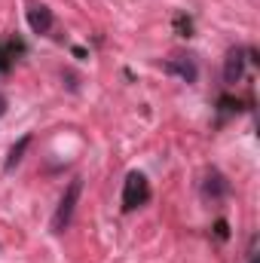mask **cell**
Instances as JSON below:
<instances>
[{
	"label": "cell",
	"instance_id": "cell-1",
	"mask_svg": "<svg viewBox=\"0 0 260 263\" xmlns=\"http://www.w3.org/2000/svg\"><path fill=\"white\" fill-rule=\"evenodd\" d=\"M80 193H83V178H73L67 184V190H65V196H62V202H59V208H55V214H52V233L55 236L67 230V223L73 217V208L80 202Z\"/></svg>",
	"mask_w": 260,
	"mask_h": 263
},
{
	"label": "cell",
	"instance_id": "cell-2",
	"mask_svg": "<svg viewBox=\"0 0 260 263\" xmlns=\"http://www.w3.org/2000/svg\"><path fill=\"white\" fill-rule=\"evenodd\" d=\"M147 199H150V184H147V178H144L141 172H132L129 178H126V184H123V208H126V211H135V208H141Z\"/></svg>",
	"mask_w": 260,
	"mask_h": 263
},
{
	"label": "cell",
	"instance_id": "cell-3",
	"mask_svg": "<svg viewBox=\"0 0 260 263\" xmlns=\"http://www.w3.org/2000/svg\"><path fill=\"white\" fill-rule=\"evenodd\" d=\"M28 25L34 34H46L52 28V9L46 3H28Z\"/></svg>",
	"mask_w": 260,
	"mask_h": 263
},
{
	"label": "cell",
	"instance_id": "cell-4",
	"mask_svg": "<svg viewBox=\"0 0 260 263\" xmlns=\"http://www.w3.org/2000/svg\"><path fill=\"white\" fill-rule=\"evenodd\" d=\"M28 147H31V135H22V138H18V144H12V147H9L6 162H3V172H6V175H9L22 159H25V150H28Z\"/></svg>",
	"mask_w": 260,
	"mask_h": 263
},
{
	"label": "cell",
	"instance_id": "cell-5",
	"mask_svg": "<svg viewBox=\"0 0 260 263\" xmlns=\"http://www.w3.org/2000/svg\"><path fill=\"white\" fill-rule=\"evenodd\" d=\"M165 70H169V73H178L184 83H196V65L187 62V59H181V62H165Z\"/></svg>",
	"mask_w": 260,
	"mask_h": 263
},
{
	"label": "cell",
	"instance_id": "cell-6",
	"mask_svg": "<svg viewBox=\"0 0 260 263\" xmlns=\"http://www.w3.org/2000/svg\"><path fill=\"white\" fill-rule=\"evenodd\" d=\"M242 77V49H233L227 55V83H236Z\"/></svg>",
	"mask_w": 260,
	"mask_h": 263
},
{
	"label": "cell",
	"instance_id": "cell-7",
	"mask_svg": "<svg viewBox=\"0 0 260 263\" xmlns=\"http://www.w3.org/2000/svg\"><path fill=\"white\" fill-rule=\"evenodd\" d=\"M3 110H6V101H3V95H0V117H3Z\"/></svg>",
	"mask_w": 260,
	"mask_h": 263
},
{
	"label": "cell",
	"instance_id": "cell-8",
	"mask_svg": "<svg viewBox=\"0 0 260 263\" xmlns=\"http://www.w3.org/2000/svg\"><path fill=\"white\" fill-rule=\"evenodd\" d=\"M251 263H254V257H251Z\"/></svg>",
	"mask_w": 260,
	"mask_h": 263
}]
</instances>
